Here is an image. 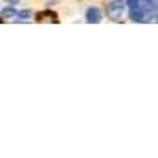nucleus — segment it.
I'll return each instance as SVG.
<instances>
[{"mask_svg":"<svg viewBox=\"0 0 158 158\" xmlns=\"http://www.w3.org/2000/svg\"><path fill=\"white\" fill-rule=\"evenodd\" d=\"M123 9H125V2H121V0L109 2V4H107V7H105V11H107V17H109L110 20H114V22H118L119 19H121V13H123Z\"/></svg>","mask_w":158,"mask_h":158,"instance_id":"obj_1","label":"nucleus"},{"mask_svg":"<svg viewBox=\"0 0 158 158\" xmlns=\"http://www.w3.org/2000/svg\"><path fill=\"white\" fill-rule=\"evenodd\" d=\"M101 20V11L98 7H88L86 9V22L88 24H98Z\"/></svg>","mask_w":158,"mask_h":158,"instance_id":"obj_2","label":"nucleus"},{"mask_svg":"<svg viewBox=\"0 0 158 158\" xmlns=\"http://www.w3.org/2000/svg\"><path fill=\"white\" fill-rule=\"evenodd\" d=\"M131 20L132 22H142L143 20V11L140 9V7H134V9H131Z\"/></svg>","mask_w":158,"mask_h":158,"instance_id":"obj_3","label":"nucleus"},{"mask_svg":"<svg viewBox=\"0 0 158 158\" xmlns=\"http://www.w3.org/2000/svg\"><path fill=\"white\" fill-rule=\"evenodd\" d=\"M46 17H50L53 22H57V20H59V19H57V15H55L53 11H42V13H37V20H44Z\"/></svg>","mask_w":158,"mask_h":158,"instance_id":"obj_4","label":"nucleus"},{"mask_svg":"<svg viewBox=\"0 0 158 158\" xmlns=\"http://www.w3.org/2000/svg\"><path fill=\"white\" fill-rule=\"evenodd\" d=\"M143 9H145L147 13L156 11V0H145V2H143Z\"/></svg>","mask_w":158,"mask_h":158,"instance_id":"obj_5","label":"nucleus"},{"mask_svg":"<svg viewBox=\"0 0 158 158\" xmlns=\"http://www.w3.org/2000/svg\"><path fill=\"white\" fill-rule=\"evenodd\" d=\"M17 15V9L15 7H6L2 11V19H9V17H15Z\"/></svg>","mask_w":158,"mask_h":158,"instance_id":"obj_6","label":"nucleus"},{"mask_svg":"<svg viewBox=\"0 0 158 158\" xmlns=\"http://www.w3.org/2000/svg\"><path fill=\"white\" fill-rule=\"evenodd\" d=\"M19 20H26V19H30L31 17V11L30 9H24V11H17V15H15Z\"/></svg>","mask_w":158,"mask_h":158,"instance_id":"obj_7","label":"nucleus"},{"mask_svg":"<svg viewBox=\"0 0 158 158\" xmlns=\"http://www.w3.org/2000/svg\"><path fill=\"white\" fill-rule=\"evenodd\" d=\"M125 4H127L131 9H134V7H140V0H127Z\"/></svg>","mask_w":158,"mask_h":158,"instance_id":"obj_8","label":"nucleus"},{"mask_svg":"<svg viewBox=\"0 0 158 158\" xmlns=\"http://www.w3.org/2000/svg\"><path fill=\"white\" fill-rule=\"evenodd\" d=\"M6 2H9V4H17L19 0H6Z\"/></svg>","mask_w":158,"mask_h":158,"instance_id":"obj_9","label":"nucleus"},{"mask_svg":"<svg viewBox=\"0 0 158 158\" xmlns=\"http://www.w3.org/2000/svg\"><path fill=\"white\" fill-rule=\"evenodd\" d=\"M0 22H2V19H0Z\"/></svg>","mask_w":158,"mask_h":158,"instance_id":"obj_10","label":"nucleus"}]
</instances>
